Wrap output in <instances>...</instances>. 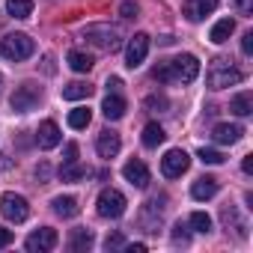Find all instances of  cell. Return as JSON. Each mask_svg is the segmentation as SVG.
<instances>
[{
    "mask_svg": "<svg viewBox=\"0 0 253 253\" xmlns=\"http://www.w3.org/2000/svg\"><path fill=\"white\" fill-rule=\"evenodd\" d=\"M241 72L232 66V60H226V57H217V60H211V66H209V75H206V81H209V86L211 89H226V86H235V84H241Z\"/></svg>",
    "mask_w": 253,
    "mask_h": 253,
    "instance_id": "cell-1",
    "label": "cell"
},
{
    "mask_svg": "<svg viewBox=\"0 0 253 253\" xmlns=\"http://www.w3.org/2000/svg\"><path fill=\"white\" fill-rule=\"evenodd\" d=\"M84 39H86L92 48L104 51V54H113V51H119V45H122L119 30L110 27V24H89V27L84 30Z\"/></svg>",
    "mask_w": 253,
    "mask_h": 253,
    "instance_id": "cell-2",
    "label": "cell"
},
{
    "mask_svg": "<svg viewBox=\"0 0 253 253\" xmlns=\"http://www.w3.org/2000/svg\"><path fill=\"white\" fill-rule=\"evenodd\" d=\"M33 54H36V42L27 33H9V36L0 39V57H6L12 63H21Z\"/></svg>",
    "mask_w": 253,
    "mask_h": 253,
    "instance_id": "cell-3",
    "label": "cell"
},
{
    "mask_svg": "<svg viewBox=\"0 0 253 253\" xmlns=\"http://www.w3.org/2000/svg\"><path fill=\"white\" fill-rule=\"evenodd\" d=\"M125 206H128V200H125V194L116 191V188H104V191L98 194V200H95V211H98L101 217H107V220L122 217V214H125Z\"/></svg>",
    "mask_w": 253,
    "mask_h": 253,
    "instance_id": "cell-4",
    "label": "cell"
},
{
    "mask_svg": "<svg viewBox=\"0 0 253 253\" xmlns=\"http://www.w3.org/2000/svg\"><path fill=\"white\" fill-rule=\"evenodd\" d=\"M0 214H3L6 220H12V223H24L30 217V203L21 194L6 191L3 197H0Z\"/></svg>",
    "mask_w": 253,
    "mask_h": 253,
    "instance_id": "cell-5",
    "label": "cell"
},
{
    "mask_svg": "<svg viewBox=\"0 0 253 253\" xmlns=\"http://www.w3.org/2000/svg\"><path fill=\"white\" fill-rule=\"evenodd\" d=\"M167 66H170V81H176V84H194L200 75V60L194 54H182V57L170 60Z\"/></svg>",
    "mask_w": 253,
    "mask_h": 253,
    "instance_id": "cell-6",
    "label": "cell"
},
{
    "mask_svg": "<svg viewBox=\"0 0 253 253\" xmlns=\"http://www.w3.org/2000/svg\"><path fill=\"white\" fill-rule=\"evenodd\" d=\"M39 101H42V89H39L36 84H21V86H15V92L9 95V104H12L15 113H30V110L39 107Z\"/></svg>",
    "mask_w": 253,
    "mask_h": 253,
    "instance_id": "cell-7",
    "label": "cell"
},
{
    "mask_svg": "<svg viewBox=\"0 0 253 253\" xmlns=\"http://www.w3.org/2000/svg\"><path fill=\"white\" fill-rule=\"evenodd\" d=\"M146 54H149V36L146 33H134L128 39V48H125V66H128V69H140Z\"/></svg>",
    "mask_w": 253,
    "mask_h": 253,
    "instance_id": "cell-8",
    "label": "cell"
},
{
    "mask_svg": "<svg viewBox=\"0 0 253 253\" xmlns=\"http://www.w3.org/2000/svg\"><path fill=\"white\" fill-rule=\"evenodd\" d=\"M188 167H191V158H188L185 149H170V152L161 158V173H164L167 179H179L182 173H188Z\"/></svg>",
    "mask_w": 253,
    "mask_h": 253,
    "instance_id": "cell-9",
    "label": "cell"
},
{
    "mask_svg": "<svg viewBox=\"0 0 253 253\" xmlns=\"http://www.w3.org/2000/svg\"><path fill=\"white\" fill-rule=\"evenodd\" d=\"M57 232L51 229V226H42V229H36L27 241H24V247L30 250V253H48V250H54L57 247Z\"/></svg>",
    "mask_w": 253,
    "mask_h": 253,
    "instance_id": "cell-10",
    "label": "cell"
},
{
    "mask_svg": "<svg viewBox=\"0 0 253 253\" xmlns=\"http://www.w3.org/2000/svg\"><path fill=\"white\" fill-rule=\"evenodd\" d=\"M211 137H214L217 146H232V143H238L244 137V128L235 125V122H220V125L211 128Z\"/></svg>",
    "mask_w": 253,
    "mask_h": 253,
    "instance_id": "cell-11",
    "label": "cell"
},
{
    "mask_svg": "<svg viewBox=\"0 0 253 253\" xmlns=\"http://www.w3.org/2000/svg\"><path fill=\"white\" fill-rule=\"evenodd\" d=\"M60 140H63V134H60V125H57L54 119H45L39 128H36V143H39V149H54V146H60Z\"/></svg>",
    "mask_w": 253,
    "mask_h": 253,
    "instance_id": "cell-12",
    "label": "cell"
},
{
    "mask_svg": "<svg viewBox=\"0 0 253 253\" xmlns=\"http://www.w3.org/2000/svg\"><path fill=\"white\" fill-rule=\"evenodd\" d=\"M122 176H125V182H131L134 188H146V185L152 182V176H149V167H146L143 161H137V158H131L128 164L122 167Z\"/></svg>",
    "mask_w": 253,
    "mask_h": 253,
    "instance_id": "cell-13",
    "label": "cell"
},
{
    "mask_svg": "<svg viewBox=\"0 0 253 253\" xmlns=\"http://www.w3.org/2000/svg\"><path fill=\"white\" fill-rule=\"evenodd\" d=\"M217 3L220 0H185V18L188 21H203L206 15H211L214 9H217Z\"/></svg>",
    "mask_w": 253,
    "mask_h": 253,
    "instance_id": "cell-14",
    "label": "cell"
},
{
    "mask_svg": "<svg viewBox=\"0 0 253 253\" xmlns=\"http://www.w3.org/2000/svg\"><path fill=\"white\" fill-rule=\"evenodd\" d=\"M119 146H122V140H119V134L110 131V128H104V131L98 134V140H95V152H98L101 158H113V155L119 152Z\"/></svg>",
    "mask_w": 253,
    "mask_h": 253,
    "instance_id": "cell-15",
    "label": "cell"
},
{
    "mask_svg": "<svg viewBox=\"0 0 253 253\" xmlns=\"http://www.w3.org/2000/svg\"><path fill=\"white\" fill-rule=\"evenodd\" d=\"M101 113H104V119H122L125 116V98L119 92H107L101 101Z\"/></svg>",
    "mask_w": 253,
    "mask_h": 253,
    "instance_id": "cell-16",
    "label": "cell"
},
{
    "mask_svg": "<svg viewBox=\"0 0 253 253\" xmlns=\"http://www.w3.org/2000/svg\"><path fill=\"white\" fill-rule=\"evenodd\" d=\"M214 194H217V179H211V176H200V179L191 185V197L200 200V203H203V200H211Z\"/></svg>",
    "mask_w": 253,
    "mask_h": 253,
    "instance_id": "cell-17",
    "label": "cell"
},
{
    "mask_svg": "<svg viewBox=\"0 0 253 253\" xmlns=\"http://www.w3.org/2000/svg\"><path fill=\"white\" fill-rule=\"evenodd\" d=\"M140 220H143L146 232H158V226H161V206H158V200H149V203L143 206Z\"/></svg>",
    "mask_w": 253,
    "mask_h": 253,
    "instance_id": "cell-18",
    "label": "cell"
},
{
    "mask_svg": "<svg viewBox=\"0 0 253 253\" xmlns=\"http://www.w3.org/2000/svg\"><path fill=\"white\" fill-rule=\"evenodd\" d=\"M140 140H143V146H146V149H158V146L167 140V131L161 128L158 122H149L146 128H143V137H140Z\"/></svg>",
    "mask_w": 253,
    "mask_h": 253,
    "instance_id": "cell-19",
    "label": "cell"
},
{
    "mask_svg": "<svg viewBox=\"0 0 253 253\" xmlns=\"http://www.w3.org/2000/svg\"><path fill=\"white\" fill-rule=\"evenodd\" d=\"M220 217H223V223H226V229L232 226V232L238 235V238H244L247 235V223L238 217V211H235V206H223V211H220Z\"/></svg>",
    "mask_w": 253,
    "mask_h": 253,
    "instance_id": "cell-20",
    "label": "cell"
},
{
    "mask_svg": "<svg viewBox=\"0 0 253 253\" xmlns=\"http://www.w3.org/2000/svg\"><path fill=\"white\" fill-rule=\"evenodd\" d=\"M232 33H235V21H232V18H220V21H217V24L211 27L209 39H211L214 45H223V42H226V39H229Z\"/></svg>",
    "mask_w": 253,
    "mask_h": 253,
    "instance_id": "cell-21",
    "label": "cell"
},
{
    "mask_svg": "<svg viewBox=\"0 0 253 253\" xmlns=\"http://www.w3.org/2000/svg\"><path fill=\"white\" fill-rule=\"evenodd\" d=\"M89 95H92V86L84 84V81H72V84L63 86V98L66 101H81V98H89Z\"/></svg>",
    "mask_w": 253,
    "mask_h": 253,
    "instance_id": "cell-22",
    "label": "cell"
},
{
    "mask_svg": "<svg viewBox=\"0 0 253 253\" xmlns=\"http://www.w3.org/2000/svg\"><path fill=\"white\" fill-rule=\"evenodd\" d=\"M51 206H54V211L60 217H78V211H81V206H78L75 197H54Z\"/></svg>",
    "mask_w": 253,
    "mask_h": 253,
    "instance_id": "cell-23",
    "label": "cell"
},
{
    "mask_svg": "<svg viewBox=\"0 0 253 253\" xmlns=\"http://www.w3.org/2000/svg\"><path fill=\"white\" fill-rule=\"evenodd\" d=\"M66 63H69V66H72V72H78V75H86V72L92 69V57H89V54H84V51H69Z\"/></svg>",
    "mask_w": 253,
    "mask_h": 253,
    "instance_id": "cell-24",
    "label": "cell"
},
{
    "mask_svg": "<svg viewBox=\"0 0 253 253\" xmlns=\"http://www.w3.org/2000/svg\"><path fill=\"white\" fill-rule=\"evenodd\" d=\"M6 12L12 18H30L33 15V0H6Z\"/></svg>",
    "mask_w": 253,
    "mask_h": 253,
    "instance_id": "cell-25",
    "label": "cell"
},
{
    "mask_svg": "<svg viewBox=\"0 0 253 253\" xmlns=\"http://www.w3.org/2000/svg\"><path fill=\"white\" fill-rule=\"evenodd\" d=\"M229 110H232L235 116H247V113H253V95H250V92H238V95L229 101Z\"/></svg>",
    "mask_w": 253,
    "mask_h": 253,
    "instance_id": "cell-26",
    "label": "cell"
},
{
    "mask_svg": "<svg viewBox=\"0 0 253 253\" xmlns=\"http://www.w3.org/2000/svg\"><path fill=\"white\" fill-rule=\"evenodd\" d=\"M69 247H72V250H89V247H92V232H89V229H72Z\"/></svg>",
    "mask_w": 253,
    "mask_h": 253,
    "instance_id": "cell-27",
    "label": "cell"
},
{
    "mask_svg": "<svg viewBox=\"0 0 253 253\" xmlns=\"http://www.w3.org/2000/svg\"><path fill=\"white\" fill-rule=\"evenodd\" d=\"M84 176H86V167H81L78 161H75V164H63V167H60V179H63V182H81Z\"/></svg>",
    "mask_w": 253,
    "mask_h": 253,
    "instance_id": "cell-28",
    "label": "cell"
},
{
    "mask_svg": "<svg viewBox=\"0 0 253 253\" xmlns=\"http://www.w3.org/2000/svg\"><path fill=\"white\" fill-rule=\"evenodd\" d=\"M89 119H92L89 107H75V110L69 113V125H72V128H86Z\"/></svg>",
    "mask_w": 253,
    "mask_h": 253,
    "instance_id": "cell-29",
    "label": "cell"
},
{
    "mask_svg": "<svg viewBox=\"0 0 253 253\" xmlns=\"http://www.w3.org/2000/svg\"><path fill=\"white\" fill-rule=\"evenodd\" d=\"M188 226H191L194 232H211V217H209L206 211H194L191 220H188Z\"/></svg>",
    "mask_w": 253,
    "mask_h": 253,
    "instance_id": "cell-30",
    "label": "cell"
},
{
    "mask_svg": "<svg viewBox=\"0 0 253 253\" xmlns=\"http://www.w3.org/2000/svg\"><path fill=\"white\" fill-rule=\"evenodd\" d=\"M197 158H200L203 164H211V167H214V164H223V152H217V149H206V146L197 152Z\"/></svg>",
    "mask_w": 253,
    "mask_h": 253,
    "instance_id": "cell-31",
    "label": "cell"
},
{
    "mask_svg": "<svg viewBox=\"0 0 253 253\" xmlns=\"http://www.w3.org/2000/svg\"><path fill=\"white\" fill-rule=\"evenodd\" d=\"M173 241H176V244H188V241H191V232H188L185 223H176V226H173Z\"/></svg>",
    "mask_w": 253,
    "mask_h": 253,
    "instance_id": "cell-32",
    "label": "cell"
},
{
    "mask_svg": "<svg viewBox=\"0 0 253 253\" xmlns=\"http://www.w3.org/2000/svg\"><path fill=\"white\" fill-rule=\"evenodd\" d=\"M152 75H155V81H161V84H173V81H170V66H167V63H158Z\"/></svg>",
    "mask_w": 253,
    "mask_h": 253,
    "instance_id": "cell-33",
    "label": "cell"
},
{
    "mask_svg": "<svg viewBox=\"0 0 253 253\" xmlns=\"http://www.w3.org/2000/svg\"><path fill=\"white\" fill-rule=\"evenodd\" d=\"M119 15H122V18H128V21H131V18H137V3H131V0H125V3L119 6Z\"/></svg>",
    "mask_w": 253,
    "mask_h": 253,
    "instance_id": "cell-34",
    "label": "cell"
},
{
    "mask_svg": "<svg viewBox=\"0 0 253 253\" xmlns=\"http://www.w3.org/2000/svg\"><path fill=\"white\" fill-rule=\"evenodd\" d=\"M78 161V143H66L63 149V164H75Z\"/></svg>",
    "mask_w": 253,
    "mask_h": 253,
    "instance_id": "cell-35",
    "label": "cell"
},
{
    "mask_svg": "<svg viewBox=\"0 0 253 253\" xmlns=\"http://www.w3.org/2000/svg\"><path fill=\"white\" fill-rule=\"evenodd\" d=\"M146 107H149V110H164V107H167V98H164V95H149V98H146Z\"/></svg>",
    "mask_w": 253,
    "mask_h": 253,
    "instance_id": "cell-36",
    "label": "cell"
},
{
    "mask_svg": "<svg viewBox=\"0 0 253 253\" xmlns=\"http://www.w3.org/2000/svg\"><path fill=\"white\" fill-rule=\"evenodd\" d=\"M104 247H107V250H119V247H125V241H122V235H119V232H113V235H107V238H104Z\"/></svg>",
    "mask_w": 253,
    "mask_h": 253,
    "instance_id": "cell-37",
    "label": "cell"
},
{
    "mask_svg": "<svg viewBox=\"0 0 253 253\" xmlns=\"http://www.w3.org/2000/svg\"><path fill=\"white\" fill-rule=\"evenodd\" d=\"M235 9H238V15L250 18L253 15V0H235Z\"/></svg>",
    "mask_w": 253,
    "mask_h": 253,
    "instance_id": "cell-38",
    "label": "cell"
},
{
    "mask_svg": "<svg viewBox=\"0 0 253 253\" xmlns=\"http://www.w3.org/2000/svg\"><path fill=\"white\" fill-rule=\"evenodd\" d=\"M241 51L250 57L253 54V33H244V39H241Z\"/></svg>",
    "mask_w": 253,
    "mask_h": 253,
    "instance_id": "cell-39",
    "label": "cell"
},
{
    "mask_svg": "<svg viewBox=\"0 0 253 253\" xmlns=\"http://www.w3.org/2000/svg\"><path fill=\"white\" fill-rule=\"evenodd\" d=\"M12 241V229H3V226H0V247H6Z\"/></svg>",
    "mask_w": 253,
    "mask_h": 253,
    "instance_id": "cell-40",
    "label": "cell"
},
{
    "mask_svg": "<svg viewBox=\"0 0 253 253\" xmlns=\"http://www.w3.org/2000/svg\"><path fill=\"white\" fill-rule=\"evenodd\" d=\"M241 170H244L247 176L253 173V155H244V161H241Z\"/></svg>",
    "mask_w": 253,
    "mask_h": 253,
    "instance_id": "cell-41",
    "label": "cell"
},
{
    "mask_svg": "<svg viewBox=\"0 0 253 253\" xmlns=\"http://www.w3.org/2000/svg\"><path fill=\"white\" fill-rule=\"evenodd\" d=\"M125 250H128V253H143L146 244H140V241H137V244H125Z\"/></svg>",
    "mask_w": 253,
    "mask_h": 253,
    "instance_id": "cell-42",
    "label": "cell"
},
{
    "mask_svg": "<svg viewBox=\"0 0 253 253\" xmlns=\"http://www.w3.org/2000/svg\"><path fill=\"white\" fill-rule=\"evenodd\" d=\"M119 86H122V81H119V78H107V89H110V92H116Z\"/></svg>",
    "mask_w": 253,
    "mask_h": 253,
    "instance_id": "cell-43",
    "label": "cell"
},
{
    "mask_svg": "<svg viewBox=\"0 0 253 253\" xmlns=\"http://www.w3.org/2000/svg\"><path fill=\"white\" fill-rule=\"evenodd\" d=\"M48 173H51V170H48V164H39V167H36V176H39L42 182L48 179Z\"/></svg>",
    "mask_w": 253,
    "mask_h": 253,
    "instance_id": "cell-44",
    "label": "cell"
},
{
    "mask_svg": "<svg viewBox=\"0 0 253 253\" xmlns=\"http://www.w3.org/2000/svg\"><path fill=\"white\" fill-rule=\"evenodd\" d=\"M0 84H3V75H0Z\"/></svg>",
    "mask_w": 253,
    "mask_h": 253,
    "instance_id": "cell-45",
    "label": "cell"
}]
</instances>
